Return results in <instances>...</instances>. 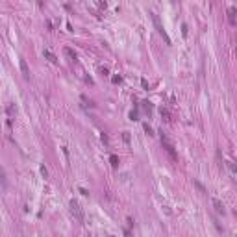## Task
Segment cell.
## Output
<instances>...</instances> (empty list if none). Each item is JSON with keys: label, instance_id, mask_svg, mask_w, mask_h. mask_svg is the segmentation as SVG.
I'll list each match as a JSON object with an SVG mask.
<instances>
[{"label": "cell", "instance_id": "11", "mask_svg": "<svg viewBox=\"0 0 237 237\" xmlns=\"http://www.w3.org/2000/svg\"><path fill=\"white\" fill-rule=\"evenodd\" d=\"M228 167L232 169V172H234V174L237 176V165H235V163H232V161H230V163H228Z\"/></svg>", "mask_w": 237, "mask_h": 237}, {"label": "cell", "instance_id": "8", "mask_svg": "<svg viewBox=\"0 0 237 237\" xmlns=\"http://www.w3.org/2000/svg\"><path fill=\"white\" fill-rule=\"evenodd\" d=\"M63 52H65V56H69V57H70V61H76V54H74L70 48H63Z\"/></svg>", "mask_w": 237, "mask_h": 237}, {"label": "cell", "instance_id": "16", "mask_svg": "<svg viewBox=\"0 0 237 237\" xmlns=\"http://www.w3.org/2000/svg\"><path fill=\"white\" fill-rule=\"evenodd\" d=\"M108 237H113V235H108Z\"/></svg>", "mask_w": 237, "mask_h": 237}, {"label": "cell", "instance_id": "1", "mask_svg": "<svg viewBox=\"0 0 237 237\" xmlns=\"http://www.w3.org/2000/svg\"><path fill=\"white\" fill-rule=\"evenodd\" d=\"M70 213H72V217L78 221V222H85V215H83V209H82V206L76 202V200H72L70 202Z\"/></svg>", "mask_w": 237, "mask_h": 237}, {"label": "cell", "instance_id": "9", "mask_svg": "<svg viewBox=\"0 0 237 237\" xmlns=\"http://www.w3.org/2000/svg\"><path fill=\"white\" fill-rule=\"evenodd\" d=\"M161 115H163V117H165V121H167V122H169V121H171V115H169V111H167V109H165V108H161Z\"/></svg>", "mask_w": 237, "mask_h": 237}, {"label": "cell", "instance_id": "12", "mask_svg": "<svg viewBox=\"0 0 237 237\" xmlns=\"http://www.w3.org/2000/svg\"><path fill=\"white\" fill-rule=\"evenodd\" d=\"M130 119L135 121V119H137V111H132V113H130Z\"/></svg>", "mask_w": 237, "mask_h": 237}, {"label": "cell", "instance_id": "3", "mask_svg": "<svg viewBox=\"0 0 237 237\" xmlns=\"http://www.w3.org/2000/svg\"><path fill=\"white\" fill-rule=\"evenodd\" d=\"M161 143H163L165 150H167V152H169V154H171V156H172V158L176 159V152H174V146H172V143H171V141H169V139H167V137H165L163 133H161Z\"/></svg>", "mask_w": 237, "mask_h": 237}, {"label": "cell", "instance_id": "7", "mask_svg": "<svg viewBox=\"0 0 237 237\" xmlns=\"http://www.w3.org/2000/svg\"><path fill=\"white\" fill-rule=\"evenodd\" d=\"M43 54H44V57H46L48 61H52V63H57V57H56V54H52V52H50L48 48H46V50H44Z\"/></svg>", "mask_w": 237, "mask_h": 237}, {"label": "cell", "instance_id": "14", "mask_svg": "<svg viewBox=\"0 0 237 237\" xmlns=\"http://www.w3.org/2000/svg\"><path fill=\"white\" fill-rule=\"evenodd\" d=\"M41 172H43V176H44V178H46V176H48V171H46V169H44V167H41Z\"/></svg>", "mask_w": 237, "mask_h": 237}, {"label": "cell", "instance_id": "10", "mask_svg": "<svg viewBox=\"0 0 237 237\" xmlns=\"http://www.w3.org/2000/svg\"><path fill=\"white\" fill-rule=\"evenodd\" d=\"M109 161H111V165H113V167H117V165H119V159H117V156H111V158H109Z\"/></svg>", "mask_w": 237, "mask_h": 237}, {"label": "cell", "instance_id": "2", "mask_svg": "<svg viewBox=\"0 0 237 237\" xmlns=\"http://www.w3.org/2000/svg\"><path fill=\"white\" fill-rule=\"evenodd\" d=\"M152 20H154V24H156L158 32H159V33H161V35L165 37V41H167V43H171V39L167 37V33H165V30H163V26H161V22H159V17H158L156 13H152Z\"/></svg>", "mask_w": 237, "mask_h": 237}, {"label": "cell", "instance_id": "5", "mask_svg": "<svg viewBox=\"0 0 237 237\" xmlns=\"http://www.w3.org/2000/svg\"><path fill=\"white\" fill-rule=\"evenodd\" d=\"M19 65H20L22 74H24L26 78H30V69H28V65H26V59H24V57H20V59H19Z\"/></svg>", "mask_w": 237, "mask_h": 237}, {"label": "cell", "instance_id": "6", "mask_svg": "<svg viewBox=\"0 0 237 237\" xmlns=\"http://www.w3.org/2000/svg\"><path fill=\"white\" fill-rule=\"evenodd\" d=\"M213 206H215V209H217V213H222V215H224V211H226V209H224V206H222V202H221V200H217V198H213Z\"/></svg>", "mask_w": 237, "mask_h": 237}, {"label": "cell", "instance_id": "13", "mask_svg": "<svg viewBox=\"0 0 237 237\" xmlns=\"http://www.w3.org/2000/svg\"><path fill=\"white\" fill-rule=\"evenodd\" d=\"M145 130H146V132H148V135H154V133H152V128H150V126H148V124H145Z\"/></svg>", "mask_w": 237, "mask_h": 237}, {"label": "cell", "instance_id": "15", "mask_svg": "<svg viewBox=\"0 0 237 237\" xmlns=\"http://www.w3.org/2000/svg\"><path fill=\"white\" fill-rule=\"evenodd\" d=\"M235 52H237V39H235Z\"/></svg>", "mask_w": 237, "mask_h": 237}, {"label": "cell", "instance_id": "4", "mask_svg": "<svg viewBox=\"0 0 237 237\" xmlns=\"http://www.w3.org/2000/svg\"><path fill=\"white\" fill-rule=\"evenodd\" d=\"M235 15H237V9L234 7V6H230V7H228V20H230V24H232V26H235V24H237Z\"/></svg>", "mask_w": 237, "mask_h": 237}]
</instances>
